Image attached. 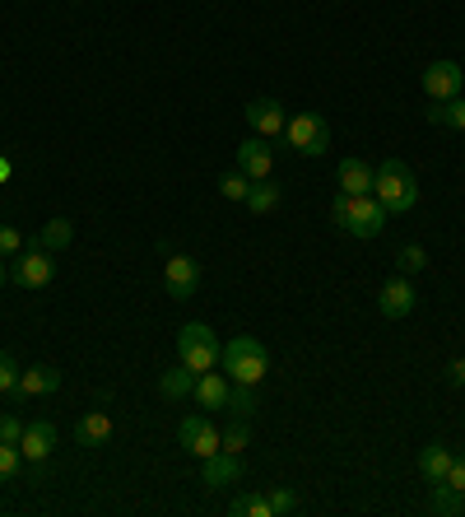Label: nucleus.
Here are the masks:
<instances>
[{
    "label": "nucleus",
    "mask_w": 465,
    "mask_h": 517,
    "mask_svg": "<svg viewBox=\"0 0 465 517\" xmlns=\"http://www.w3.org/2000/svg\"><path fill=\"white\" fill-rule=\"evenodd\" d=\"M331 219L340 224V229L349 233V238H377V233L386 229V205L372 196V191H363V196H349V191H335L331 201Z\"/></svg>",
    "instance_id": "obj_1"
},
{
    "label": "nucleus",
    "mask_w": 465,
    "mask_h": 517,
    "mask_svg": "<svg viewBox=\"0 0 465 517\" xmlns=\"http://www.w3.org/2000/svg\"><path fill=\"white\" fill-rule=\"evenodd\" d=\"M372 196L386 205V215H410L419 205V182H414L405 159H382L372 168Z\"/></svg>",
    "instance_id": "obj_2"
},
{
    "label": "nucleus",
    "mask_w": 465,
    "mask_h": 517,
    "mask_svg": "<svg viewBox=\"0 0 465 517\" xmlns=\"http://www.w3.org/2000/svg\"><path fill=\"white\" fill-rule=\"evenodd\" d=\"M219 364L233 373V382H252V387H261L266 373H270V354L256 336H233V341L224 345V354H219Z\"/></svg>",
    "instance_id": "obj_3"
},
{
    "label": "nucleus",
    "mask_w": 465,
    "mask_h": 517,
    "mask_svg": "<svg viewBox=\"0 0 465 517\" xmlns=\"http://www.w3.org/2000/svg\"><path fill=\"white\" fill-rule=\"evenodd\" d=\"M219 354H224V345L205 322H186L177 331V364H186L191 373H210L219 364Z\"/></svg>",
    "instance_id": "obj_4"
},
{
    "label": "nucleus",
    "mask_w": 465,
    "mask_h": 517,
    "mask_svg": "<svg viewBox=\"0 0 465 517\" xmlns=\"http://www.w3.org/2000/svg\"><path fill=\"white\" fill-rule=\"evenodd\" d=\"M284 140H289V150H298L303 159H321V154L331 150V122H326L321 112H298V117H289V126H284Z\"/></svg>",
    "instance_id": "obj_5"
},
{
    "label": "nucleus",
    "mask_w": 465,
    "mask_h": 517,
    "mask_svg": "<svg viewBox=\"0 0 465 517\" xmlns=\"http://www.w3.org/2000/svg\"><path fill=\"white\" fill-rule=\"evenodd\" d=\"M10 280L19 289H47L56 280V261H52V252L47 247H24L19 257H10Z\"/></svg>",
    "instance_id": "obj_6"
},
{
    "label": "nucleus",
    "mask_w": 465,
    "mask_h": 517,
    "mask_svg": "<svg viewBox=\"0 0 465 517\" xmlns=\"http://www.w3.org/2000/svg\"><path fill=\"white\" fill-rule=\"evenodd\" d=\"M177 443H182V452H191L196 462H205V457H214V452L224 448V443H219V429H214L205 415H186V420L177 424Z\"/></svg>",
    "instance_id": "obj_7"
},
{
    "label": "nucleus",
    "mask_w": 465,
    "mask_h": 517,
    "mask_svg": "<svg viewBox=\"0 0 465 517\" xmlns=\"http://www.w3.org/2000/svg\"><path fill=\"white\" fill-rule=\"evenodd\" d=\"M163 289H168V299H196L200 289V261L196 257H168L163 261Z\"/></svg>",
    "instance_id": "obj_8"
},
{
    "label": "nucleus",
    "mask_w": 465,
    "mask_h": 517,
    "mask_svg": "<svg viewBox=\"0 0 465 517\" xmlns=\"http://www.w3.org/2000/svg\"><path fill=\"white\" fill-rule=\"evenodd\" d=\"M419 84H424V94L433 98V103H447V98H461L465 70L456 66V61H433V66L419 75Z\"/></svg>",
    "instance_id": "obj_9"
},
{
    "label": "nucleus",
    "mask_w": 465,
    "mask_h": 517,
    "mask_svg": "<svg viewBox=\"0 0 465 517\" xmlns=\"http://www.w3.org/2000/svg\"><path fill=\"white\" fill-rule=\"evenodd\" d=\"M414 303H419V294H414L410 275H396V280H386L382 294H377V308H382L386 322H400V317H410Z\"/></svg>",
    "instance_id": "obj_10"
},
{
    "label": "nucleus",
    "mask_w": 465,
    "mask_h": 517,
    "mask_svg": "<svg viewBox=\"0 0 465 517\" xmlns=\"http://www.w3.org/2000/svg\"><path fill=\"white\" fill-rule=\"evenodd\" d=\"M242 480V457L238 452H214V457H205L200 462V485L205 490H224V485H238Z\"/></svg>",
    "instance_id": "obj_11"
},
{
    "label": "nucleus",
    "mask_w": 465,
    "mask_h": 517,
    "mask_svg": "<svg viewBox=\"0 0 465 517\" xmlns=\"http://www.w3.org/2000/svg\"><path fill=\"white\" fill-rule=\"evenodd\" d=\"M238 168L252 177V182H266V177L275 173V150H270V140L266 136L242 140L238 145Z\"/></svg>",
    "instance_id": "obj_12"
},
{
    "label": "nucleus",
    "mask_w": 465,
    "mask_h": 517,
    "mask_svg": "<svg viewBox=\"0 0 465 517\" xmlns=\"http://www.w3.org/2000/svg\"><path fill=\"white\" fill-rule=\"evenodd\" d=\"M242 117H247V126H252L256 136H266V140L284 136V126H289V117H284V108H279L275 98H252Z\"/></svg>",
    "instance_id": "obj_13"
},
{
    "label": "nucleus",
    "mask_w": 465,
    "mask_h": 517,
    "mask_svg": "<svg viewBox=\"0 0 465 517\" xmlns=\"http://www.w3.org/2000/svg\"><path fill=\"white\" fill-rule=\"evenodd\" d=\"M56 448V424L52 420H28L24 424V438H19V452L24 462H47Z\"/></svg>",
    "instance_id": "obj_14"
},
{
    "label": "nucleus",
    "mask_w": 465,
    "mask_h": 517,
    "mask_svg": "<svg viewBox=\"0 0 465 517\" xmlns=\"http://www.w3.org/2000/svg\"><path fill=\"white\" fill-rule=\"evenodd\" d=\"M228 392H233V382L224 378V373H200L196 378V401H200V410H228Z\"/></svg>",
    "instance_id": "obj_15"
},
{
    "label": "nucleus",
    "mask_w": 465,
    "mask_h": 517,
    "mask_svg": "<svg viewBox=\"0 0 465 517\" xmlns=\"http://www.w3.org/2000/svg\"><path fill=\"white\" fill-rule=\"evenodd\" d=\"M61 387V368H52V364H33V368H24L19 373V392L14 396H47V392H56Z\"/></svg>",
    "instance_id": "obj_16"
},
{
    "label": "nucleus",
    "mask_w": 465,
    "mask_h": 517,
    "mask_svg": "<svg viewBox=\"0 0 465 517\" xmlns=\"http://www.w3.org/2000/svg\"><path fill=\"white\" fill-rule=\"evenodd\" d=\"M107 438H112V415H107V410L80 415V424H75V443H80V448H103Z\"/></svg>",
    "instance_id": "obj_17"
},
{
    "label": "nucleus",
    "mask_w": 465,
    "mask_h": 517,
    "mask_svg": "<svg viewBox=\"0 0 465 517\" xmlns=\"http://www.w3.org/2000/svg\"><path fill=\"white\" fill-rule=\"evenodd\" d=\"M196 378H200V373H191L186 364L168 368V373H159V396H163V401H186V396L196 392Z\"/></svg>",
    "instance_id": "obj_18"
},
{
    "label": "nucleus",
    "mask_w": 465,
    "mask_h": 517,
    "mask_svg": "<svg viewBox=\"0 0 465 517\" xmlns=\"http://www.w3.org/2000/svg\"><path fill=\"white\" fill-rule=\"evenodd\" d=\"M447 471H452V448H447V443H428V448L419 452V476H424L428 485H438V480H447Z\"/></svg>",
    "instance_id": "obj_19"
},
{
    "label": "nucleus",
    "mask_w": 465,
    "mask_h": 517,
    "mask_svg": "<svg viewBox=\"0 0 465 517\" xmlns=\"http://www.w3.org/2000/svg\"><path fill=\"white\" fill-rule=\"evenodd\" d=\"M335 177H340V191H349V196L372 191V164L368 159H345V164L335 168Z\"/></svg>",
    "instance_id": "obj_20"
},
{
    "label": "nucleus",
    "mask_w": 465,
    "mask_h": 517,
    "mask_svg": "<svg viewBox=\"0 0 465 517\" xmlns=\"http://www.w3.org/2000/svg\"><path fill=\"white\" fill-rule=\"evenodd\" d=\"M70 243H75V224H70L66 215L47 219V224L38 229V247H47V252H66Z\"/></svg>",
    "instance_id": "obj_21"
},
{
    "label": "nucleus",
    "mask_w": 465,
    "mask_h": 517,
    "mask_svg": "<svg viewBox=\"0 0 465 517\" xmlns=\"http://www.w3.org/2000/svg\"><path fill=\"white\" fill-rule=\"evenodd\" d=\"M428 513H438V517L465 513V490H456V485L438 480V485H433V499H428Z\"/></svg>",
    "instance_id": "obj_22"
},
{
    "label": "nucleus",
    "mask_w": 465,
    "mask_h": 517,
    "mask_svg": "<svg viewBox=\"0 0 465 517\" xmlns=\"http://www.w3.org/2000/svg\"><path fill=\"white\" fill-rule=\"evenodd\" d=\"M428 122L447 126V131H465V98H447V103H433L428 108Z\"/></svg>",
    "instance_id": "obj_23"
},
{
    "label": "nucleus",
    "mask_w": 465,
    "mask_h": 517,
    "mask_svg": "<svg viewBox=\"0 0 465 517\" xmlns=\"http://www.w3.org/2000/svg\"><path fill=\"white\" fill-rule=\"evenodd\" d=\"M228 410H233V420H252L256 415V387L252 382H233V392H228Z\"/></svg>",
    "instance_id": "obj_24"
},
{
    "label": "nucleus",
    "mask_w": 465,
    "mask_h": 517,
    "mask_svg": "<svg viewBox=\"0 0 465 517\" xmlns=\"http://www.w3.org/2000/svg\"><path fill=\"white\" fill-rule=\"evenodd\" d=\"M279 205V187L275 182H252V191H247V210H252V215H270V210H275Z\"/></svg>",
    "instance_id": "obj_25"
},
{
    "label": "nucleus",
    "mask_w": 465,
    "mask_h": 517,
    "mask_svg": "<svg viewBox=\"0 0 465 517\" xmlns=\"http://www.w3.org/2000/svg\"><path fill=\"white\" fill-rule=\"evenodd\" d=\"M228 513L233 517H270V499L266 494H233Z\"/></svg>",
    "instance_id": "obj_26"
},
{
    "label": "nucleus",
    "mask_w": 465,
    "mask_h": 517,
    "mask_svg": "<svg viewBox=\"0 0 465 517\" xmlns=\"http://www.w3.org/2000/svg\"><path fill=\"white\" fill-rule=\"evenodd\" d=\"M247 191H252V177L242 173V168H233V173L219 177V196H224V201H242V205H247Z\"/></svg>",
    "instance_id": "obj_27"
},
{
    "label": "nucleus",
    "mask_w": 465,
    "mask_h": 517,
    "mask_svg": "<svg viewBox=\"0 0 465 517\" xmlns=\"http://www.w3.org/2000/svg\"><path fill=\"white\" fill-rule=\"evenodd\" d=\"M266 499H270V517H289V513H298V508H303L298 490H289V485H275Z\"/></svg>",
    "instance_id": "obj_28"
},
{
    "label": "nucleus",
    "mask_w": 465,
    "mask_h": 517,
    "mask_svg": "<svg viewBox=\"0 0 465 517\" xmlns=\"http://www.w3.org/2000/svg\"><path fill=\"white\" fill-rule=\"evenodd\" d=\"M424 266H428V252H424L419 243H405V247L396 252V271H400V275H419Z\"/></svg>",
    "instance_id": "obj_29"
},
{
    "label": "nucleus",
    "mask_w": 465,
    "mask_h": 517,
    "mask_svg": "<svg viewBox=\"0 0 465 517\" xmlns=\"http://www.w3.org/2000/svg\"><path fill=\"white\" fill-rule=\"evenodd\" d=\"M19 466H24V452L14 448V443H0V485H10L19 476Z\"/></svg>",
    "instance_id": "obj_30"
},
{
    "label": "nucleus",
    "mask_w": 465,
    "mask_h": 517,
    "mask_svg": "<svg viewBox=\"0 0 465 517\" xmlns=\"http://www.w3.org/2000/svg\"><path fill=\"white\" fill-rule=\"evenodd\" d=\"M219 443H224V452H242V448H247V443H252V429H247V420L228 424L224 434H219Z\"/></svg>",
    "instance_id": "obj_31"
},
{
    "label": "nucleus",
    "mask_w": 465,
    "mask_h": 517,
    "mask_svg": "<svg viewBox=\"0 0 465 517\" xmlns=\"http://www.w3.org/2000/svg\"><path fill=\"white\" fill-rule=\"evenodd\" d=\"M19 373H24V368L14 364V354L0 350V392H19Z\"/></svg>",
    "instance_id": "obj_32"
},
{
    "label": "nucleus",
    "mask_w": 465,
    "mask_h": 517,
    "mask_svg": "<svg viewBox=\"0 0 465 517\" xmlns=\"http://www.w3.org/2000/svg\"><path fill=\"white\" fill-rule=\"evenodd\" d=\"M24 252V233L14 229V224H0V257L10 261V257H19Z\"/></svg>",
    "instance_id": "obj_33"
},
{
    "label": "nucleus",
    "mask_w": 465,
    "mask_h": 517,
    "mask_svg": "<svg viewBox=\"0 0 465 517\" xmlns=\"http://www.w3.org/2000/svg\"><path fill=\"white\" fill-rule=\"evenodd\" d=\"M24 424L28 420H19V415H0V443H14V448H19V438H24Z\"/></svg>",
    "instance_id": "obj_34"
},
{
    "label": "nucleus",
    "mask_w": 465,
    "mask_h": 517,
    "mask_svg": "<svg viewBox=\"0 0 465 517\" xmlns=\"http://www.w3.org/2000/svg\"><path fill=\"white\" fill-rule=\"evenodd\" d=\"M447 485H456V490H465V452H456V457H452V471H447Z\"/></svg>",
    "instance_id": "obj_35"
},
{
    "label": "nucleus",
    "mask_w": 465,
    "mask_h": 517,
    "mask_svg": "<svg viewBox=\"0 0 465 517\" xmlns=\"http://www.w3.org/2000/svg\"><path fill=\"white\" fill-rule=\"evenodd\" d=\"M447 382H452V387H465V359H452V364H447Z\"/></svg>",
    "instance_id": "obj_36"
},
{
    "label": "nucleus",
    "mask_w": 465,
    "mask_h": 517,
    "mask_svg": "<svg viewBox=\"0 0 465 517\" xmlns=\"http://www.w3.org/2000/svg\"><path fill=\"white\" fill-rule=\"evenodd\" d=\"M10 285V266H5V257H0V289Z\"/></svg>",
    "instance_id": "obj_37"
},
{
    "label": "nucleus",
    "mask_w": 465,
    "mask_h": 517,
    "mask_svg": "<svg viewBox=\"0 0 465 517\" xmlns=\"http://www.w3.org/2000/svg\"><path fill=\"white\" fill-rule=\"evenodd\" d=\"M0 182H10V159H0Z\"/></svg>",
    "instance_id": "obj_38"
},
{
    "label": "nucleus",
    "mask_w": 465,
    "mask_h": 517,
    "mask_svg": "<svg viewBox=\"0 0 465 517\" xmlns=\"http://www.w3.org/2000/svg\"><path fill=\"white\" fill-rule=\"evenodd\" d=\"M75 5H84V0H75Z\"/></svg>",
    "instance_id": "obj_39"
}]
</instances>
